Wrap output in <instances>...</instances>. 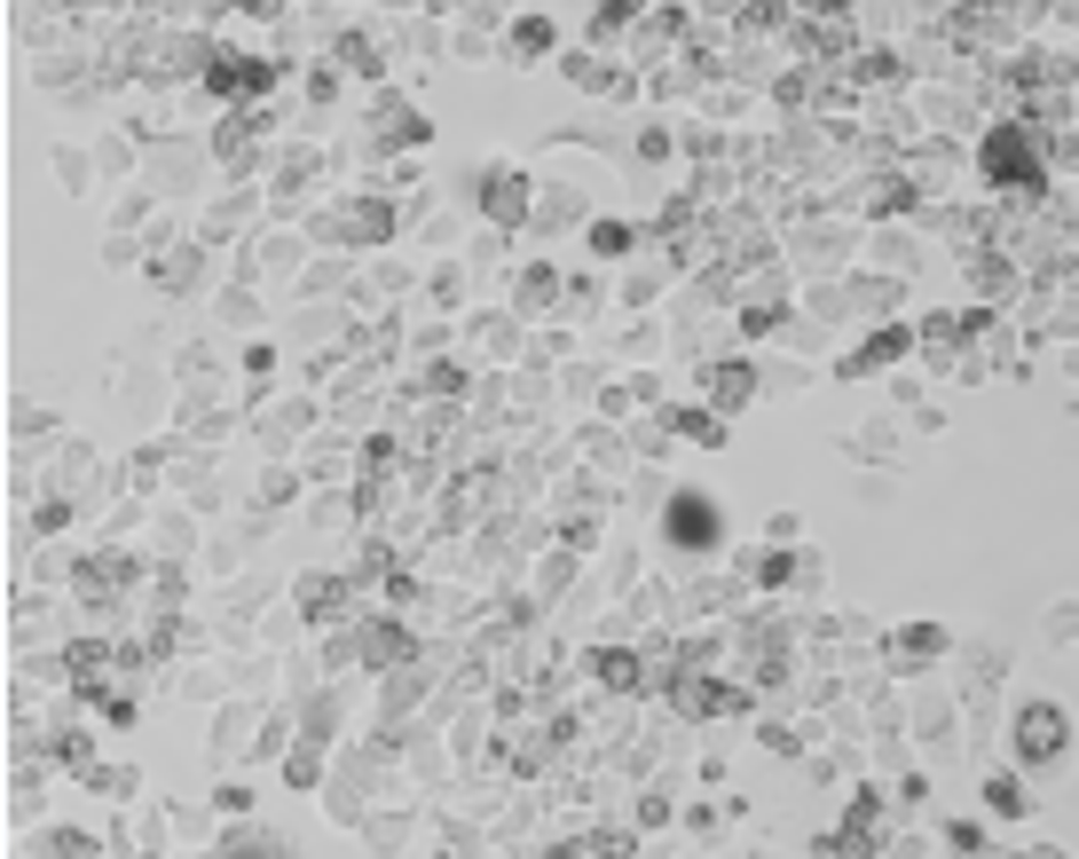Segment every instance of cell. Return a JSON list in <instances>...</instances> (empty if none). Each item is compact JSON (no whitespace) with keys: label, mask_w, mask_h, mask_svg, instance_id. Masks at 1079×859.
I'll return each instance as SVG.
<instances>
[{"label":"cell","mask_w":1079,"mask_h":859,"mask_svg":"<svg viewBox=\"0 0 1079 859\" xmlns=\"http://www.w3.org/2000/svg\"><path fill=\"white\" fill-rule=\"evenodd\" d=\"M512 48H520V56H536V48H552V24H545V17H528V24L512 32Z\"/></svg>","instance_id":"10"},{"label":"cell","mask_w":1079,"mask_h":859,"mask_svg":"<svg viewBox=\"0 0 1079 859\" xmlns=\"http://www.w3.org/2000/svg\"><path fill=\"white\" fill-rule=\"evenodd\" d=\"M1063 741H1071V726H1063V710H1048V702H1032V710L1017 718V757H1025V765H1048V757H1063Z\"/></svg>","instance_id":"1"},{"label":"cell","mask_w":1079,"mask_h":859,"mask_svg":"<svg viewBox=\"0 0 1079 859\" xmlns=\"http://www.w3.org/2000/svg\"><path fill=\"white\" fill-rule=\"evenodd\" d=\"M670 426H678L686 442H701V450H717V442H726V435H717V418H701V410H686V418H670Z\"/></svg>","instance_id":"7"},{"label":"cell","mask_w":1079,"mask_h":859,"mask_svg":"<svg viewBox=\"0 0 1079 859\" xmlns=\"http://www.w3.org/2000/svg\"><path fill=\"white\" fill-rule=\"evenodd\" d=\"M591 670H599V686H615V695H631V686H639V655H591Z\"/></svg>","instance_id":"5"},{"label":"cell","mask_w":1079,"mask_h":859,"mask_svg":"<svg viewBox=\"0 0 1079 859\" xmlns=\"http://www.w3.org/2000/svg\"><path fill=\"white\" fill-rule=\"evenodd\" d=\"M670 537H678V545H693V552H701V545H717V512L701 505V489H686V497L670 505Z\"/></svg>","instance_id":"3"},{"label":"cell","mask_w":1079,"mask_h":859,"mask_svg":"<svg viewBox=\"0 0 1079 859\" xmlns=\"http://www.w3.org/2000/svg\"><path fill=\"white\" fill-rule=\"evenodd\" d=\"M749 387H757V379H749V363H717V402H726V410H733V402H749Z\"/></svg>","instance_id":"6"},{"label":"cell","mask_w":1079,"mask_h":859,"mask_svg":"<svg viewBox=\"0 0 1079 859\" xmlns=\"http://www.w3.org/2000/svg\"><path fill=\"white\" fill-rule=\"evenodd\" d=\"M591 252H599V261H615V252H631V229H622V221H599V229H591Z\"/></svg>","instance_id":"8"},{"label":"cell","mask_w":1079,"mask_h":859,"mask_svg":"<svg viewBox=\"0 0 1079 859\" xmlns=\"http://www.w3.org/2000/svg\"><path fill=\"white\" fill-rule=\"evenodd\" d=\"M206 79H213V96H260L268 79H277V63H252V56H213V63H206Z\"/></svg>","instance_id":"2"},{"label":"cell","mask_w":1079,"mask_h":859,"mask_svg":"<svg viewBox=\"0 0 1079 859\" xmlns=\"http://www.w3.org/2000/svg\"><path fill=\"white\" fill-rule=\"evenodd\" d=\"M481 206H489L497 221H520V206H528V190H520V174H489V182H481Z\"/></svg>","instance_id":"4"},{"label":"cell","mask_w":1079,"mask_h":859,"mask_svg":"<svg viewBox=\"0 0 1079 859\" xmlns=\"http://www.w3.org/2000/svg\"><path fill=\"white\" fill-rule=\"evenodd\" d=\"M402 647H410V639H402V631H387V616H379V631L363 639V655H371V662H394Z\"/></svg>","instance_id":"9"},{"label":"cell","mask_w":1079,"mask_h":859,"mask_svg":"<svg viewBox=\"0 0 1079 859\" xmlns=\"http://www.w3.org/2000/svg\"><path fill=\"white\" fill-rule=\"evenodd\" d=\"M347 229H354V237H387V206H354Z\"/></svg>","instance_id":"11"}]
</instances>
